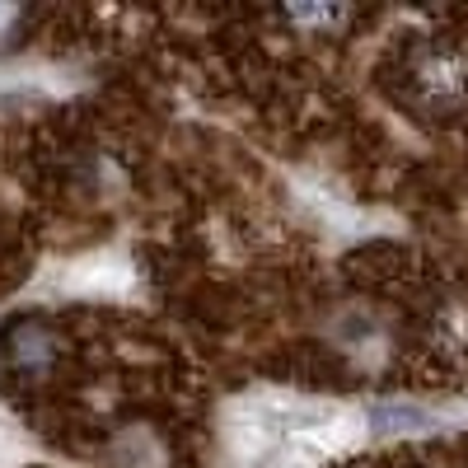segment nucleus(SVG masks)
Segmentation results:
<instances>
[{"label":"nucleus","instance_id":"nucleus-2","mask_svg":"<svg viewBox=\"0 0 468 468\" xmlns=\"http://www.w3.org/2000/svg\"><path fill=\"white\" fill-rule=\"evenodd\" d=\"M282 468H309V463H304V459H286Z\"/></svg>","mask_w":468,"mask_h":468},{"label":"nucleus","instance_id":"nucleus-1","mask_svg":"<svg viewBox=\"0 0 468 468\" xmlns=\"http://www.w3.org/2000/svg\"><path fill=\"white\" fill-rule=\"evenodd\" d=\"M15 459H19V441H15V431H10V426L0 421V468H5V463H15Z\"/></svg>","mask_w":468,"mask_h":468}]
</instances>
